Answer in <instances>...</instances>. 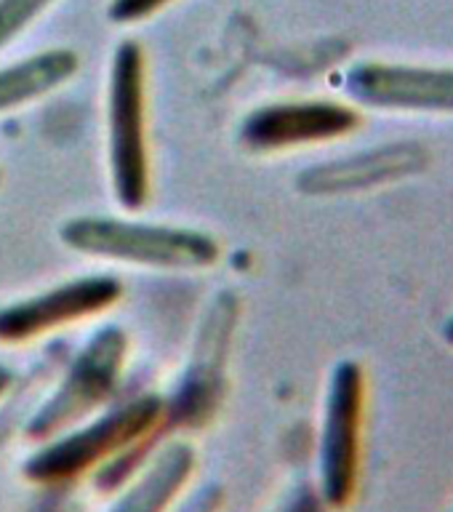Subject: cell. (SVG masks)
Instances as JSON below:
<instances>
[{
	"mask_svg": "<svg viewBox=\"0 0 453 512\" xmlns=\"http://www.w3.org/2000/svg\"><path fill=\"white\" fill-rule=\"evenodd\" d=\"M120 299V283L112 278H80L48 294L32 296L0 310V342L16 344L54 331L64 323L107 310Z\"/></svg>",
	"mask_w": 453,
	"mask_h": 512,
	"instance_id": "8",
	"label": "cell"
},
{
	"mask_svg": "<svg viewBox=\"0 0 453 512\" xmlns=\"http://www.w3.org/2000/svg\"><path fill=\"white\" fill-rule=\"evenodd\" d=\"M360 126V112L342 102L307 99V102L267 104L243 126V139L254 150H288L299 144L334 142Z\"/></svg>",
	"mask_w": 453,
	"mask_h": 512,
	"instance_id": "7",
	"label": "cell"
},
{
	"mask_svg": "<svg viewBox=\"0 0 453 512\" xmlns=\"http://www.w3.org/2000/svg\"><path fill=\"white\" fill-rule=\"evenodd\" d=\"M110 163L118 200L142 208L150 195V160L144 134V56L136 43L115 51L110 78Z\"/></svg>",
	"mask_w": 453,
	"mask_h": 512,
	"instance_id": "4",
	"label": "cell"
},
{
	"mask_svg": "<svg viewBox=\"0 0 453 512\" xmlns=\"http://www.w3.org/2000/svg\"><path fill=\"white\" fill-rule=\"evenodd\" d=\"M424 166H427V150L422 144H387V147H374L360 155L307 168L304 176H299V187L310 195L358 192L411 176Z\"/></svg>",
	"mask_w": 453,
	"mask_h": 512,
	"instance_id": "9",
	"label": "cell"
},
{
	"mask_svg": "<svg viewBox=\"0 0 453 512\" xmlns=\"http://www.w3.org/2000/svg\"><path fill=\"white\" fill-rule=\"evenodd\" d=\"M163 414L166 406L155 395L123 403L86 427L64 432L48 446L35 451L24 464V475L32 483H43V486L80 478L86 470L107 464L112 456L134 446L136 440L152 435L163 422Z\"/></svg>",
	"mask_w": 453,
	"mask_h": 512,
	"instance_id": "1",
	"label": "cell"
},
{
	"mask_svg": "<svg viewBox=\"0 0 453 512\" xmlns=\"http://www.w3.org/2000/svg\"><path fill=\"white\" fill-rule=\"evenodd\" d=\"M366 422V371L358 360H342L331 374L320 430V499L342 510L358 491Z\"/></svg>",
	"mask_w": 453,
	"mask_h": 512,
	"instance_id": "3",
	"label": "cell"
},
{
	"mask_svg": "<svg viewBox=\"0 0 453 512\" xmlns=\"http://www.w3.org/2000/svg\"><path fill=\"white\" fill-rule=\"evenodd\" d=\"M78 70V56L67 48H51L0 70V115L54 91Z\"/></svg>",
	"mask_w": 453,
	"mask_h": 512,
	"instance_id": "11",
	"label": "cell"
},
{
	"mask_svg": "<svg viewBox=\"0 0 453 512\" xmlns=\"http://www.w3.org/2000/svg\"><path fill=\"white\" fill-rule=\"evenodd\" d=\"M54 0H0V48L22 35Z\"/></svg>",
	"mask_w": 453,
	"mask_h": 512,
	"instance_id": "12",
	"label": "cell"
},
{
	"mask_svg": "<svg viewBox=\"0 0 453 512\" xmlns=\"http://www.w3.org/2000/svg\"><path fill=\"white\" fill-rule=\"evenodd\" d=\"M211 510H214V494H203L200 499H195V502H192L184 512H211Z\"/></svg>",
	"mask_w": 453,
	"mask_h": 512,
	"instance_id": "15",
	"label": "cell"
},
{
	"mask_svg": "<svg viewBox=\"0 0 453 512\" xmlns=\"http://www.w3.org/2000/svg\"><path fill=\"white\" fill-rule=\"evenodd\" d=\"M67 246L83 254L147 267H208L219 259V246L206 232L160 227V224L120 222V219H75L64 224Z\"/></svg>",
	"mask_w": 453,
	"mask_h": 512,
	"instance_id": "2",
	"label": "cell"
},
{
	"mask_svg": "<svg viewBox=\"0 0 453 512\" xmlns=\"http://www.w3.org/2000/svg\"><path fill=\"white\" fill-rule=\"evenodd\" d=\"M440 334H443V339H446L448 347H453V315L446 320V323H443V331H440Z\"/></svg>",
	"mask_w": 453,
	"mask_h": 512,
	"instance_id": "17",
	"label": "cell"
},
{
	"mask_svg": "<svg viewBox=\"0 0 453 512\" xmlns=\"http://www.w3.org/2000/svg\"><path fill=\"white\" fill-rule=\"evenodd\" d=\"M128 342L120 328H104L91 339L86 350L80 352L78 360L72 363L70 374L64 376L62 387L54 392V398L43 403L38 414L32 416L30 438L43 440L59 435L70 424L102 406L110 398L118 376L123 371Z\"/></svg>",
	"mask_w": 453,
	"mask_h": 512,
	"instance_id": "5",
	"label": "cell"
},
{
	"mask_svg": "<svg viewBox=\"0 0 453 512\" xmlns=\"http://www.w3.org/2000/svg\"><path fill=\"white\" fill-rule=\"evenodd\" d=\"M171 0H112L110 19L118 24H136L147 16L158 14Z\"/></svg>",
	"mask_w": 453,
	"mask_h": 512,
	"instance_id": "13",
	"label": "cell"
},
{
	"mask_svg": "<svg viewBox=\"0 0 453 512\" xmlns=\"http://www.w3.org/2000/svg\"><path fill=\"white\" fill-rule=\"evenodd\" d=\"M344 88L363 107L453 115V67L360 62L344 75Z\"/></svg>",
	"mask_w": 453,
	"mask_h": 512,
	"instance_id": "6",
	"label": "cell"
},
{
	"mask_svg": "<svg viewBox=\"0 0 453 512\" xmlns=\"http://www.w3.org/2000/svg\"><path fill=\"white\" fill-rule=\"evenodd\" d=\"M195 470V454L187 443H171L136 478L110 512H168Z\"/></svg>",
	"mask_w": 453,
	"mask_h": 512,
	"instance_id": "10",
	"label": "cell"
},
{
	"mask_svg": "<svg viewBox=\"0 0 453 512\" xmlns=\"http://www.w3.org/2000/svg\"><path fill=\"white\" fill-rule=\"evenodd\" d=\"M8 387H11V371H8V368L0 366V398L6 395Z\"/></svg>",
	"mask_w": 453,
	"mask_h": 512,
	"instance_id": "16",
	"label": "cell"
},
{
	"mask_svg": "<svg viewBox=\"0 0 453 512\" xmlns=\"http://www.w3.org/2000/svg\"><path fill=\"white\" fill-rule=\"evenodd\" d=\"M283 512H323V499L310 488H302V491H296Z\"/></svg>",
	"mask_w": 453,
	"mask_h": 512,
	"instance_id": "14",
	"label": "cell"
}]
</instances>
